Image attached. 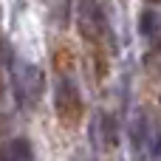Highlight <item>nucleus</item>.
<instances>
[{
	"instance_id": "nucleus-5",
	"label": "nucleus",
	"mask_w": 161,
	"mask_h": 161,
	"mask_svg": "<svg viewBox=\"0 0 161 161\" xmlns=\"http://www.w3.org/2000/svg\"><path fill=\"white\" fill-rule=\"evenodd\" d=\"M158 14L153 11V8H144L142 11V17H139V31L144 34V37H153L156 31H158Z\"/></svg>"
},
{
	"instance_id": "nucleus-7",
	"label": "nucleus",
	"mask_w": 161,
	"mask_h": 161,
	"mask_svg": "<svg viewBox=\"0 0 161 161\" xmlns=\"http://www.w3.org/2000/svg\"><path fill=\"white\" fill-rule=\"evenodd\" d=\"M158 105H161V96H158Z\"/></svg>"
},
{
	"instance_id": "nucleus-1",
	"label": "nucleus",
	"mask_w": 161,
	"mask_h": 161,
	"mask_svg": "<svg viewBox=\"0 0 161 161\" xmlns=\"http://www.w3.org/2000/svg\"><path fill=\"white\" fill-rule=\"evenodd\" d=\"M54 110H57V119L68 127H76L82 122V113H85V102H82V93L76 88L74 79H59L57 82V91H54Z\"/></svg>"
},
{
	"instance_id": "nucleus-2",
	"label": "nucleus",
	"mask_w": 161,
	"mask_h": 161,
	"mask_svg": "<svg viewBox=\"0 0 161 161\" xmlns=\"http://www.w3.org/2000/svg\"><path fill=\"white\" fill-rule=\"evenodd\" d=\"M76 25H79V34H82L91 45H102V42H105L108 23H105V11H102V6H99L96 0H79Z\"/></svg>"
},
{
	"instance_id": "nucleus-3",
	"label": "nucleus",
	"mask_w": 161,
	"mask_h": 161,
	"mask_svg": "<svg viewBox=\"0 0 161 161\" xmlns=\"http://www.w3.org/2000/svg\"><path fill=\"white\" fill-rule=\"evenodd\" d=\"M11 82H14V96H17L20 105H25V108L28 105H37V99L42 93V74L37 68H31L25 62H17Z\"/></svg>"
},
{
	"instance_id": "nucleus-4",
	"label": "nucleus",
	"mask_w": 161,
	"mask_h": 161,
	"mask_svg": "<svg viewBox=\"0 0 161 161\" xmlns=\"http://www.w3.org/2000/svg\"><path fill=\"white\" fill-rule=\"evenodd\" d=\"M0 161H34V150L28 144V139L17 136L0 144Z\"/></svg>"
},
{
	"instance_id": "nucleus-6",
	"label": "nucleus",
	"mask_w": 161,
	"mask_h": 161,
	"mask_svg": "<svg viewBox=\"0 0 161 161\" xmlns=\"http://www.w3.org/2000/svg\"><path fill=\"white\" fill-rule=\"evenodd\" d=\"M147 3H161V0H147Z\"/></svg>"
}]
</instances>
